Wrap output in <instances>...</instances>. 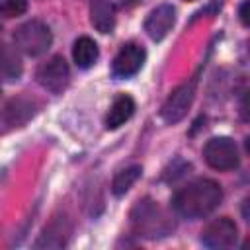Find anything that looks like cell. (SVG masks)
Returning a JSON list of instances; mask_svg holds the SVG:
<instances>
[{
	"label": "cell",
	"instance_id": "obj_18",
	"mask_svg": "<svg viewBox=\"0 0 250 250\" xmlns=\"http://www.w3.org/2000/svg\"><path fill=\"white\" fill-rule=\"evenodd\" d=\"M0 29H2V25H0Z\"/></svg>",
	"mask_w": 250,
	"mask_h": 250
},
{
	"label": "cell",
	"instance_id": "obj_7",
	"mask_svg": "<svg viewBox=\"0 0 250 250\" xmlns=\"http://www.w3.org/2000/svg\"><path fill=\"white\" fill-rule=\"evenodd\" d=\"M68 78H70V70H68V64L62 57H51L47 62H43L37 70V80L39 84L53 92V94H59L62 92L66 86H68Z\"/></svg>",
	"mask_w": 250,
	"mask_h": 250
},
{
	"label": "cell",
	"instance_id": "obj_10",
	"mask_svg": "<svg viewBox=\"0 0 250 250\" xmlns=\"http://www.w3.org/2000/svg\"><path fill=\"white\" fill-rule=\"evenodd\" d=\"M90 21L100 33H111L115 27V8L107 0H96L90 8Z\"/></svg>",
	"mask_w": 250,
	"mask_h": 250
},
{
	"label": "cell",
	"instance_id": "obj_9",
	"mask_svg": "<svg viewBox=\"0 0 250 250\" xmlns=\"http://www.w3.org/2000/svg\"><path fill=\"white\" fill-rule=\"evenodd\" d=\"M174 21H176L174 6L172 4H160L148 14V18L145 21V31L152 41H160L168 35Z\"/></svg>",
	"mask_w": 250,
	"mask_h": 250
},
{
	"label": "cell",
	"instance_id": "obj_14",
	"mask_svg": "<svg viewBox=\"0 0 250 250\" xmlns=\"http://www.w3.org/2000/svg\"><path fill=\"white\" fill-rule=\"evenodd\" d=\"M33 115V105L27 100H12L4 109V119L10 125H21Z\"/></svg>",
	"mask_w": 250,
	"mask_h": 250
},
{
	"label": "cell",
	"instance_id": "obj_2",
	"mask_svg": "<svg viewBox=\"0 0 250 250\" xmlns=\"http://www.w3.org/2000/svg\"><path fill=\"white\" fill-rule=\"evenodd\" d=\"M131 223H133V229L146 238L166 236L172 230V221L166 217V213L156 203L148 199L139 201L135 205L131 213Z\"/></svg>",
	"mask_w": 250,
	"mask_h": 250
},
{
	"label": "cell",
	"instance_id": "obj_13",
	"mask_svg": "<svg viewBox=\"0 0 250 250\" xmlns=\"http://www.w3.org/2000/svg\"><path fill=\"white\" fill-rule=\"evenodd\" d=\"M98 45L94 39L90 37H78L74 41V47H72V57H74V62L76 66L80 68H90L96 61H98Z\"/></svg>",
	"mask_w": 250,
	"mask_h": 250
},
{
	"label": "cell",
	"instance_id": "obj_4",
	"mask_svg": "<svg viewBox=\"0 0 250 250\" xmlns=\"http://www.w3.org/2000/svg\"><path fill=\"white\" fill-rule=\"evenodd\" d=\"M205 162L215 170H234L238 166L236 143L229 137H213L203 148Z\"/></svg>",
	"mask_w": 250,
	"mask_h": 250
},
{
	"label": "cell",
	"instance_id": "obj_15",
	"mask_svg": "<svg viewBox=\"0 0 250 250\" xmlns=\"http://www.w3.org/2000/svg\"><path fill=\"white\" fill-rule=\"evenodd\" d=\"M141 172H143L141 166H129V168L121 170V172L113 178V182H111V191H113L115 195H123V193H127L129 188L139 180Z\"/></svg>",
	"mask_w": 250,
	"mask_h": 250
},
{
	"label": "cell",
	"instance_id": "obj_17",
	"mask_svg": "<svg viewBox=\"0 0 250 250\" xmlns=\"http://www.w3.org/2000/svg\"><path fill=\"white\" fill-rule=\"evenodd\" d=\"M240 20H242L244 25H248V2H244L240 6Z\"/></svg>",
	"mask_w": 250,
	"mask_h": 250
},
{
	"label": "cell",
	"instance_id": "obj_6",
	"mask_svg": "<svg viewBox=\"0 0 250 250\" xmlns=\"http://www.w3.org/2000/svg\"><path fill=\"white\" fill-rule=\"evenodd\" d=\"M236 238H238V229H236L234 221H230L229 217L211 221L201 232V242L213 250L230 248L236 242Z\"/></svg>",
	"mask_w": 250,
	"mask_h": 250
},
{
	"label": "cell",
	"instance_id": "obj_3",
	"mask_svg": "<svg viewBox=\"0 0 250 250\" xmlns=\"http://www.w3.org/2000/svg\"><path fill=\"white\" fill-rule=\"evenodd\" d=\"M53 35L49 31V27L39 21V20H29L25 23H21L16 31H14V43L16 47L29 55V57H39L43 55L49 47H51Z\"/></svg>",
	"mask_w": 250,
	"mask_h": 250
},
{
	"label": "cell",
	"instance_id": "obj_5",
	"mask_svg": "<svg viewBox=\"0 0 250 250\" xmlns=\"http://www.w3.org/2000/svg\"><path fill=\"white\" fill-rule=\"evenodd\" d=\"M193 98H195V80L178 86V88L166 98V102L162 104L160 117H162L166 123H170V125H172V123H178L180 119H184V115H186L188 109L191 107Z\"/></svg>",
	"mask_w": 250,
	"mask_h": 250
},
{
	"label": "cell",
	"instance_id": "obj_16",
	"mask_svg": "<svg viewBox=\"0 0 250 250\" xmlns=\"http://www.w3.org/2000/svg\"><path fill=\"white\" fill-rule=\"evenodd\" d=\"M25 10H27V0H2L0 2V14L4 18L21 16Z\"/></svg>",
	"mask_w": 250,
	"mask_h": 250
},
{
	"label": "cell",
	"instance_id": "obj_1",
	"mask_svg": "<svg viewBox=\"0 0 250 250\" xmlns=\"http://www.w3.org/2000/svg\"><path fill=\"white\" fill-rule=\"evenodd\" d=\"M221 199H223L221 186L213 180L199 178V180L184 186L174 195L172 205L178 215H182L186 219H197V217H205L211 211H215L217 205L221 203Z\"/></svg>",
	"mask_w": 250,
	"mask_h": 250
},
{
	"label": "cell",
	"instance_id": "obj_11",
	"mask_svg": "<svg viewBox=\"0 0 250 250\" xmlns=\"http://www.w3.org/2000/svg\"><path fill=\"white\" fill-rule=\"evenodd\" d=\"M133 113H135V102H133V98H131V96H125V94L117 96V98L113 100L109 111H107V117H105L107 129H117V127H121L125 121L131 119Z\"/></svg>",
	"mask_w": 250,
	"mask_h": 250
},
{
	"label": "cell",
	"instance_id": "obj_12",
	"mask_svg": "<svg viewBox=\"0 0 250 250\" xmlns=\"http://www.w3.org/2000/svg\"><path fill=\"white\" fill-rule=\"evenodd\" d=\"M0 76L14 82L21 76V59L6 43H0Z\"/></svg>",
	"mask_w": 250,
	"mask_h": 250
},
{
	"label": "cell",
	"instance_id": "obj_8",
	"mask_svg": "<svg viewBox=\"0 0 250 250\" xmlns=\"http://www.w3.org/2000/svg\"><path fill=\"white\" fill-rule=\"evenodd\" d=\"M145 49L137 43H127L121 47V51L115 55L111 70L117 78H129L133 74H137L145 62Z\"/></svg>",
	"mask_w": 250,
	"mask_h": 250
}]
</instances>
